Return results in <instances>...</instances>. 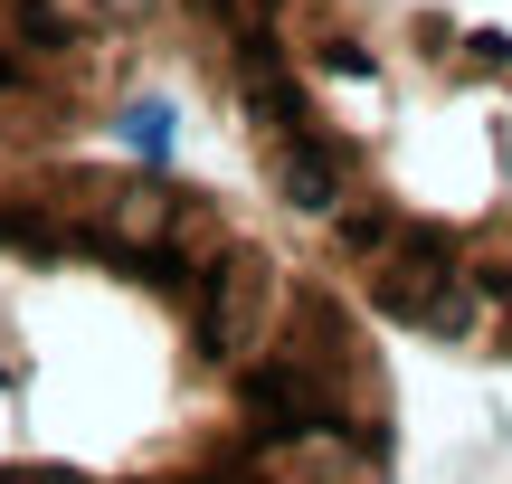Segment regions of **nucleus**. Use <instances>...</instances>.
I'll use <instances>...</instances> for the list:
<instances>
[{
	"label": "nucleus",
	"instance_id": "f257e3e1",
	"mask_svg": "<svg viewBox=\"0 0 512 484\" xmlns=\"http://www.w3.org/2000/svg\"><path fill=\"white\" fill-rule=\"evenodd\" d=\"M152 19L162 0H0V133H57L95 114Z\"/></svg>",
	"mask_w": 512,
	"mask_h": 484
},
{
	"label": "nucleus",
	"instance_id": "f03ea898",
	"mask_svg": "<svg viewBox=\"0 0 512 484\" xmlns=\"http://www.w3.org/2000/svg\"><path fill=\"white\" fill-rule=\"evenodd\" d=\"M465 276L484 285V304H503V314H512V228H494V238H465Z\"/></svg>",
	"mask_w": 512,
	"mask_h": 484
}]
</instances>
